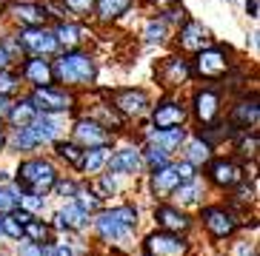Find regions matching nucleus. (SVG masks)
<instances>
[{
	"label": "nucleus",
	"instance_id": "obj_1",
	"mask_svg": "<svg viewBox=\"0 0 260 256\" xmlns=\"http://www.w3.org/2000/svg\"><path fill=\"white\" fill-rule=\"evenodd\" d=\"M98 57L89 49H66L52 57V77L63 89H92L98 83Z\"/></svg>",
	"mask_w": 260,
	"mask_h": 256
},
{
	"label": "nucleus",
	"instance_id": "obj_2",
	"mask_svg": "<svg viewBox=\"0 0 260 256\" xmlns=\"http://www.w3.org/2000/svg\"><path fill=\"white\" fill-rule=\"evenodd\" d=\"M60 177V168L54 165L52 157H38L29 154L17 162L15 174H12V185L20 194H38V196H49L54 188V182Z\"/></svg>",
	"mask_w": 260,
	"mask_h": 256
},
{
	"label": "nucleus",
	"instance_id": "obj_3",
	"mask_svg": "<svg viewBox=\"0 0 260 256\" xmlns=\"http://www.w3.org/2000/svg\"><path fill=\"white\" fill-rule=\"evenodd\" d=\"M200 225H203V231H206V236L212 242H226L232 239V236L240 231V225H243V217H240V211H235L232 205H200Z\"/></svg>",
	"mask_w": 260,
	"mask_h": 256
},
{
	"label": "nucleus",
	"instance_id": "obj_4",
	"mask_svg": "<svg viewBox=\"0 0 260 256\" xmlns=\"http://www.w3.org/2000/svg\"><path fill=\"white\" fill-rule=\"evenodd\" d=\"M191 63V74L194 80H203V83H220L226 80L232 71V52L229 49H223V46L212 43L206 49H200L194 54V60Z\"/></svg>",
	"mask_w": 260,
	"mask_h": 256
},
{
	"label": "nucleus",
	"instance_id": "obj_5",
	"mask_svg": "<svg viewBox=\"0 0 260 256\" xmlns=\"http://www.w3.org/2000/svg\"><path fill=\"white\" fill-rule=\"evenodd\" d=\"M26 97L31 100V106L40 114H54V117H66L77 108V91L63 89V86H40V89H29Z\"/></svg>",
	"mask_w": 260,
	"mask_h": 256
},
{
	"label": "nucleus",
	"instance_id": "obj_6",
	"mask_svg": "<svg viewBox=\"0 0 260 256\" xmlns=\"http://www.w3.org/2000/svg\"><path fill=\"white\" fill-rule=\"evenodd\" d=\"M12 37H15V43H17V49H20L23 57H46V60H52L54 54L60 52L52 26H26V29H15Z\"/></svg>",
	"mask_w": 260,
	"mask_h": 256
},
{
	"label": "nucleus",
	"instance_id": "obj_7",
	"mask_svg": "<svg viewBox=\"0 0 260 256\" xmlns=\"http://www.w3.org/2000/svg\"><path fill=\"white\" fill-rule=\"evenodd\" d=\"M189 117H194L198 125H212L223 117V89L206 83L194 89L189 100Z\"/></svg>",
	"mask_w": 260,
	"mask_h": 256
},
{
	"label": "nucleus",
	"instance_id": "obj_8",
	"mask_svg": "<svg viewBox=\"0 0 260 256\" xmlns=\"http://www.w3.org/2000/svg\"><path fill=\"white\" fill-rule=\"evenodd\" d=\"M69 140L77 143L83 151L86 148H112L117 134H112L109 128H103L98 120H92L89 114H80V117H75V122H72V128H69Z\"/></svg>",
	"mask_w": 260,
	"mask_h": 256
},
{
	"label": "nucleus",
	"instance_id": "obj_9",
	"mask_svg": "<svg viewBox=\"0 0 260 256\" xmlns=\"http://www.w3.org/2000/svg\"><path fill=\"white\" fill-rule=\"evenodd\" d=\"M109 106L120 114L123 120H143L152 108V94L146 89H115L109 91Z\"/></svg>",
	"mask_w": 260,
	"mask_h": 256
},
{
	"label": "nucleus",
	"instance_id": "obj_10",
	"mask_svg": "<svg viewBox=\"0 0 260 256\" xmlns=\"http://www.w3.org/2000/svg\"><path fill=\"white\" fill-rule=\"evenodd\" d=\"M146 122L152 128H186L189 122V103L180 97H163L152 103Z\"/></svg>",
	"mask_w": 260,
	"mask_h": 256
},
{
	"label": "nucleus",
	"instance_id": "obj_11",
	"mask_svg": "<svg viewBox=\"0 0 260 256\" xmlns=\"http://www.w3.org/2000/svg\"><path fill=\"white\" fill-rule=\"evenodd\" d=\"M246 180V165L235 157H212L206 162V185L217 191H232Z\"/></svg>",
	"mask_w": 260,
	"mask_h": 256
},
{
	"label": "nucleus",
	"instance_id": "obj_12",
	"mask_svg": "<svg viewBox=\"0 0 260 256\" xmlns=\"http://www.w3.org/2000/svg\"><path fill=\"white\" fill-rule=\"evenodd\" d=\"M103 171L115 174V177H129V180L146 177V165H143L140 145H112L109 159H106V168H103Z\"/></svg>",
	"mask_w": 260,
	"mask_h": 256
},
{
	"label": "nucleus",
	"instance_id": "obj_13",
	"mask_svg": "<svg viewBox=\"0 0 260 256\" xmlns=\"http://www.w3.org/2000/svg\"><path fill=\"white\" fill-rule=\"evenodd\" d=\"M140 248H143V256H191L189 236L169 234V231H160V228L146 234Z\"/></svg>",
	"mask_w": 260,
	"mask_h": 256
},
{
	"label": "nucleus",
	"instance_id": "obj_14",
	"mask_svg": "<svg viewBox=\"0 0 260 256\" xmlns=\"http://www.w3.org/2000/svg\"><path fill=\"white\" fill-rule=\"evenodd\" d=\"M89 228L94 231L98 242H103V245H109V248H115V245H129V242L135 239V231L126 228L123 222H117L106 208H103L100 214H94L92 225H89Z\"/></svg>",
	"mask_w": 260,
	"mask_h": 256
},
{
	"label": "nucleus",
	"instance_id": "obj_15",
	"mask_svg": "<svg viewBox=\"0 0 260 256\" xmlns=\"http://www.w3.org/2000/svg\"><path fill=\"white\" fill-rule=\"evenodd\" d=\"M226 125L232 128V131H257L260 125V106H257V94H249V91H243L240 94V100H235V106L229 108V120H226Z\"/></svg>",
	"mask_w": 260,
	"mask_h": 256
},
{
	"label": "nucleus",
	"instance_id": "obj_16",
	"mask_svg": "<svg viewBox=\"0 0 260 256\" xmlns=\"http://www.w3.org/2000/svg\"><path fill=\"white\" fill-rule=\"evenodd\" d=\"M154 225L160 231H169V234H180V236H189V231L194 228V217L183 208H177L175 202H157L154 205Z\"/></svg>",
	"mask_w": 260,
	"mask_h": 256
},
{
	"label": "nucleus",
	"instance_id": "obj_17",
	"mask_svg": "<svg viewBox=\"0 0 260 256\" xmlns=\"http://www.w3.org/2000/svg\"><path fill=\"white\" fill-rule=\"evenodd\" d=\"M138 137H140V145H157V148H163L166 154L177 157V151L186 143L189 131H186V128H152L146 122L138 131Z\"/></svg>",
	"mask_w": 260,
	"mask_h": 256
},
{
	"label": "nucleus",
	"instance_id": "obj_18",
	"mask_svg": "<svg viewBox=\"0 0 260 256\" xmlns=\"http://www.w3.org/2000/svg\"><path fill=\"white\" fill-rule=\"evenodd\" d=\"M6 15L17 29H26V26H49V12L43 6V0H12L6 6Z\"/></svg>",
	"mask_w": 260,
	"mask_h": 256
},
{
	"label": "nucleus",
	"instance_id": "obj_19",
	"mask_svg": "<svg viewBox=\"0 0 260 256\" xmlns=\"http://www.w3.org/2000/svg\"><path fill=\"white\" fill-rule=\"evenodd\" d=\"M175 40H177V49H180L183 54H198L200 49L212 46L209 29H206L200 20H194V17H183V23L177 26Z\"/></svg>",
	"mask_w": 260,
	"mask_h": 256
},
{
	"label": "nucleus",
	"instance_id": "obj_20",
	"mask_svg": "<svg viewBox=\"0 0 260 256\" xmlns=\"http://www.w3.org/2000/svg\"><path fill=\"white\" fill-rule=\"evenodd\" d=\"M146 177H149V194L154 196V202H169V196L175 194V188L183 182V177H180V171H177V165H175V159L163 168L149 171Z\"/></svg>",
	"mask_w": 260,
	"mask_h": 256
},
{
	"label": "nucleus",
	"instance_id": "obj_21",
	"mask_svg": "<svg viewBox=\"0 0 260 256\" xmlns=\"http://www.w3.org/2000/svg\"><path fill=\"white\" fill-rule=\"evenodd\" d=\"M52 219H54L52 228H57L63 234H86L89 225H92V217H89L83 208H77L72 199H63V205L54 211Z\"/></svg>",
	"mask_w": 260,
	"mask_h": 256
},
{
	"label": "nucleus",
	"instance_id": "obj_22",
	"mask_svg": "<svg viewBox=\"0 0 260 256\" xmlns=\"http://www.w3.org/2000/svg\"><path fill=\"white\" fill-rule=\"evenodd\" d=\"M157 80H160L166 89H180V86L191 83V80H194L191 63L186 60L183 54H169L166 60H160V66H157Z\"/></svg>",
	"mask_w": 260,
	"mask_h": 256
},
{
	"label": "nucleus",
	"instance_id": "obj_23",
	"mask_svg": "<svg viewBox=\"0 0 260 256\" xmlns=\"http://www.w3.org/2000/svg\"><path fill=\"white\" fill-rule=\"evenodd\" d=\"M15 68L20 74V80H23V86H29V89H40V86L54 83L52 60H46V57H20V63Z\"/></svg>",
	"mask_w": 260,
	"mask_h": 256
},
{
	"label": "nucleus",
	"instance_id": "obj_24",
	"mask_svg": "<svg viewBox=\"0 0 260 256\" xmlns=\"http://www.w3.org/2000/svg\"><path fill=\"white\" fill-rule=\"evenodd\" d=\"M206 180L203 177H194V180H186L180 182L175 188V194L169 196V202H175L177 208H183V211H189V208H200L203 205V199H206Z\"/></svg>",
	"mask_w": 260,
	"mask_h": 256
},
{
	"label": "nucleus",
	"instance_id": "obj_25",
	"mask_svg": "<svg viewBox=\"0 0 260 256\" xmlns=\"http://www.w3.org/2000/svg\"><path fill=\"white\" fill-rule=\"evenodd\" d=\"M54 37H57V46L60 52L66 49H83V43L89 40V29H86L83 20H57L52 26Z\"/></svg>",
	"mask_w": 260,
	"mask_h": 256
},
{
	"label": "nucleus",
	"instance_id": "obj_26",
	"mask_svg": "<svg viewBox=\"0 0 260 256\" xmlns=\"http://www.w3.org/2000/svg\"><path fill=\"white\" fill-rule=\"evenodd\" d=\"M177 154H180L183 162H189L191 168H198L200 171V168H206V162L214 157V148L206 143V140H200L198 134H191V137H186V143L180 145Z\"/></svg>",
	"mask_w": 260,
	"mask_h": 256
},
{
	"label": "nucleus",
	"instance_id": "obj_27",
	"mask_svg": "<svg viewBox=\"0 0 260 256\" xmlns=\"http://www.w3.org/2000/svg\"><path fill=\"white\" fill-rule=\"evenodd\" d=\"M135 6V0H94L92 6V17L100 23V26H112L120 17H126Z\"/></svg>",
	"mask_w": 260,
	"mask_h": 256
},
{
	"label": "nucleus",
	"instance_id": "obj_28",
	"mask_svg": "<svg viewBox=\"0 0 260 256\" xmlns=\"http://www.w3.org/2000/svg\"><path fill=\"white\" fill-rule=\"evenodd\" d=\"M29 131L35 134L40 145H52L54 140H60L63 137V125H60V117H54V114H40L29 122Z\"/></svg>",
	"mask_w": 260,
	"mask_h": 256
},
{
	"label": "nucleus",
	"instance_id": "obj_29",
	"mask_svg": "<svg viewBox=\"0 0 260 256\" xmlns=\"http://www.w3.org/2000/svg\"><path fill=\"white\" fill-rule=\"evenodd\" d=\"M40 148V143L35 140V134L29 131V125L23 128H9L6 131V151H15L17 157H29Z\"/></svg>",
	"mask_w": 260,
	"mask_h": 256
},
{
	"label": "nucleus",
	"instance_id": "obj_30",
	"mask_svg": "<svg viewBox=\"0 0 260 256\" xmlns=\"http://www.w3.org/2000/svg\"><path fill=\"white\" fill-rule=\"evenodd\" d=\"M35 117H38V108L31 106V100L26 97V94H20V97L12 100V106H9L3 122H9V128H23V125H29Z\"/></svg>",
	"mask_w": 260,
	"mask_h": 256
},
{
	"label": "nucleus",
	"instance_id": "obj_31",
	"mask_svg": "<svg viewBox=\"0 0 260 256\" xmlns=\"http://www.w3.org/2000/svg\"><path fill=\"white\" fill-rule=\"evenodd\" d=\"M52 148H54V159L66 162V168H72V171H80L83 148H80L77 143H72L69 137H60V140H54V143H52Z\"/></svg>",
	"mask_w": 260,
	"mask_h": 256
},
{
	"label": "nucleus",
	"instance_id": "obj_32",
	"mask_svg": "<svg viewBox=\"0 0 260 256\" xmlns=\"http://www.w3.org/2000/svg\"><path fill=\"white\" fill-rule=\"evenodd\" d=\"M23 239L26 242H38V245H46L54 239V228L49 219L43 217H29L23 222Z\"/></svg>",
	"mask_w": 260,
	"mask_h": 256
},
{
	"label": "nucleus",
	"instance_id": "obj_33",
	"mask_svg": "<svg viewBox=\"0 0 260 256\" xmlns=\"http://www.w3.org/2000/svg\"><path fill=\"white\" fill-rule=\"evenodd\" d=\"M109 151L112 148H86L83 151V159H80V171L86 180H92V177H98V174H103V168H106V159H109Z\"/></svg>",
	"mask_w": 260,
	"mask_h": 256
},
{
	"label": "nucleus",
	"instance_id": "obj_34",
	"mask_svg": "<svg viewBox=\"0 0 260 256\" xmlns=\"http://www.w3.org/2000/svg\"><path fill=\"white\" fill-rule=\"evenodd\" d=\"M229 140H232V148H235L243 159H254V157H257V148H260L257 131H232Z\"/></svg>",
	"mask_w": 260,
	"mask_h": 256
},
{
	"label": "nucleus",
	"instance_id": "obj_35",
	"mask_svg": "<svg viewBox=\"0 0 260 256\" xmlns=\"http://www.w3.org/2000/svg\"><path fill=\"white\" fill-rule=\"evenodd\" d=\"M86 114H89L92 120H98L103 128H109L112 134H117V131H120V128L126 125V122H129V120H123V117H120V114H117L112 106H109V103H98V106H94L92 111H86Z\"/></svg>",
	"mask_w": 260,
	"mask_h": 256
},
{
	"label": "nucleus",
	"instance_id": "obj_36",
	"mask_svg": "<svg viewBox=\"0 0 260 256\" xmlns=\"http://www.w3.org/2000/svg\"><path fill=\"white\" fill-rule=\"evenodd\" d=\"M72 202H75L77 208H83L89 217H94V214H100L103 208H106V202H103V199H100V196L86 185V180H80V188H77V194L72 196Z\"/></svg>",
	"mask_w": 260,
	"mask_h": 256
},
{
	"label": "nucleus",
	"instance_id": "obj_37",
	"mask_svg": "<svg viewBox=\"0 0 260 256\" xmlns=\"http://www.w3.org/2000/svg\"><path fill=\"white\" fill-rule=\"evenodd\" d=\"M169 34H172V29H169L160 17H152V20L143 26V43L146 46H166Z\"/></svg>",
	"mask_w": 260,
	"mask_h": 256
},
{
	"label": "nucleus",
	"instance_id": "obj_38",
	"mask_svg": "<svg viewBox=\"0 0 260 256\" xmlns=\"http://www.w3.org/2000/svg\"><path fill=\"white\" fill-rule=\"evenodd\" d=\"M20 91H23V80L17 74V68H3L0 71V97L15 100L20 97Z\"/></svg>",
	"mask_w": 260,
	"mask_h": 256
},
{
	"label": "nucleus",
	"instance_id": "obj_39",
	"mask_svg": "<svg viewBox=\"0 0 260 256\" xmlns=\"http://www.w3.org/2000/svg\"><path fill=\"white\" fill-rule=\"evenodd\" d=\"M20 49H17V43H15V37L12 34H3L0 37V71L3 68H15L17 63H20Z\"/></svg>",
	"mask_w": 260,
	"mask_h": 256
},
{
	"label": "nucleus",
	"instance_id": "obj_40",
	"mask_svg": "<svg viewBox=\"0 0 260 256\" xmlns=\"http://www.w3.org/2000/svg\"><path fill=\"white\" fill-rule=\"evenodd\" d=\"M140 154H143V165H146V174L154 171V168H163L172 162V154H166L163 148H157V145H140Z\"/></svg>",
	"mask_w": 260,
	"mask_h": 256
},
{
	"label": "nucleus",
	"instance_id": "obj_41",
	"mask_svg": "<svg viewBox=\"0 0 260 256\" xmlns=\"http://www.w3.org/2000/svg\"><path fill=\"white\" fill-rule=\"evenodd\" d=\"M20 208V191L15 185H0V217L15 214Z\"/></svg>",
	"mask_w": 260,
	"mask_h": 256
},
{
	"label": "nucleus",
	"instance_id": "obj_42",
	"mask_svg": "<svg viewBox=\"0 0 260 256\" xmlns=\"http://www.w3.org/2000/svg\"><path fill=\"white\" fill-rule=\"evenodd\" d=\"M49 208V196H38V194H20V211L31 214V217H43Z\"/></svg>",
	"mask_w": 260,
	"mask_h": 256
},
{
	"label": "nucleus",
	"instance_id": "obj_43",
	"mask_svg": "<svg viewBox=\"0 0 260 256\" xmlns=\"http://www.w3.org/2000/svg\"><path fill=\"white\" fill-rule=\"evenodd\" d=\"M57 3L69 12L72 20H86L92 15V6H94V0H57Z\"/></svg>",
	"mask_w": 260,
	"mask_h": 256
},
{
	"label": "nucleus",
	"instance_id": "obj_44",
	"mask_svg": "<svg viewBox=\"0 0 260 256\" xmlns=\"http://www.w3.org/2000/svg\"><path fill=\"white\" fill-rule=\"evenodd\" d=\"M0 228H3V239H9V242H20L23 239V225H20V219H17L15 214L0 217Z\"/></svg>",
	"mask_w": 260,
	"mask_h": 256
},
{
	"label": "nucleus",
	"instance_id": "obj_45",
	"mask_svg": "<svg viewBox=\"0 0 260 256\" xmlns=\"http://www.w3.org/2000/svg\"><path fill=\"white\" fill-rule=\"evenodd\" d=\"M77 188H80V180H75V177H57V182H54V188L49 196H60V199H72V196L77 194Z\"/></svg>",
	"mask_w": 260,
	"mask_h": 256
},
{
	"label": "nucleus",
	"instance_id": "obj_46",
	"mask_svg": "<svg viewBox=\"0 0 260 256\" xmlns=\"http://www.w3.org/2000/svg\"><path fill=\"white\" fill-rule=\"evenodd\" d=\"M43 248H46V256H83L72 242H54L52 239V242H46Z\"/></svg>",
	"mask_w": 260,
	"mask_h": 256
},
{
	"label": "nucleus",
	"instance_id": "obj_47",
	"mask_svg": "<svg viewBox=\"0 0 260 256\" xmlns=\"http://www.w3.org/2000/svg\"><path fill=\"white\" fill-rule=\"evenodd\" d=\"M15 256H46V248L38 245V242L20 239V242H17V248H15Z\"/></svg>",
	"mask_w": 260,
	"mask_h": 256
},
{
	"label": "nucleus",
	"instance_id": "obj_48",
	"mask_svg": "<svg viewBox=\"0 0 260 256\" xmlns=\"http://www.w3.org/2000/svg\"><path fill=\"white\" fill-rule=\"evenodd\" d=\"M157 17H160V20L166 23V26H180L186 15H183V9H177V6H169V9H163V12H160Z\"/></svg>",
	"mask_w": 260,
	"mask_h": 256
},
{
	"label": "nucleus",
	"instance_id": "obj_49",
	"mask_svg": "<svg viewBox=\"0 0 260 256\" xmlns=\"http://www.w3.org/2000/svg\"><path fill=\"white\" fill-rule=\"evenodd\" d=\"M229 256H257V248L254 242H235V250Z\"/></svg>",
	"mask_w": 260,
	"mask_h": 256
},
{
	"label": "nucleus",
	"instance_id": "obj_50",
	"mask_svg": "<svg viewBox=\"0 0 260 256\" xmlns=\"http://www.w3.org/2000/svg\"><path fill=\"white\" fill-rule=\"evenodd\" d=\"M257 12H260V3H257V0H246V15L254 20V17H257Z\"/></svg>",
	"mask_w": 260,
	"mask_h": 256
},
{
	"label": "nucleus",
	"instance_id": "obj_51",
	"mask_svg": "<svg viewBox=\"0 0 260 256\" xmlns=\"http://www.w3.org/2000/svg\"><path fill=\"white\" fill-rule=\"evenodd\" d=\"M0 185H12V171L0 168Z\"/></svg>",
	"mask_w": 260,
	"mask_h": 256
},
{
	"label": "nucleus",
	"instance_id": "obj_52",
	"mask_svg": "<svg viewBox=\"0 0 260 256\" xmlns=\"http://www.w3.org/2000/svg\"><path fill=\"white\" fill-rule=\"evenodd\" d=\"M9 106H12V100H9V97H0V120H3V117H6Z\"/></svg>",
	"mask_w": 260,
	"mask_h": 256
},
{
	"label": "nucleus",
	"instance_id": "obj_53",
	"mask_svg": "<svg viewBox=\"0 0 260 256\" xmlns=\"http://www.w3.org/2000/svg\"><path fill=\"white\" fill-rule=\"evenodd\" d=\"M249 46H252V49H257V31H252V34H249Z\"/></svg>",
	"mask_w": 260,
	"mask_h": 256
},
{
	"label": "nucleus",
	"instance_id": "obj_54",
	"mask_svg": "<svg viewBox=\"0 0 260 256\" xmlns=\"http://www.w3.org/2000/svg\"><path fill=\"white\" fill-rule=\"evenodd\" d=\"M149 3H157V6H163V3H172V6H177L180 0H149Z\"/></svg>",
	"mask_w": 260,
	"mask_h": 256
},
{
	"label": "nucleus",
	"instance_id": "obj_55",
	"mask_svg": "<svg viewBox=\"0 0 260 256\" xmlns=\"http://www.w3.org/2000/svg\"><path fill=\"white\" fill-rule=\"evenodd\" d=\"M6 151V131H0V154Z\"/></svg>",
	"mask_w": 260,
	"mask_h": 256
},
{
	"label": "nucleus",
	"instance_id": "obj_56",
	"mask_svg": "<svg viewBox=\"0 0 260 256\" xmlns=\"http://www.w3.org/2000/svg\"><path fill=\"white\" fill-rule=\"evenodd\" d=\"M6 6H9V0H0V12H6Z\"/></svg>",
	"mask_w": 260,
	"mask_h": 256
},
{
	"label": "nucleus",
	"instance_id": "obj_57",
	"mask_svg": "<svg viewBox=\"0 0 260 256\" xmlns=\"http://www.w3.org/2000/svg\"><path fill=\"white\" fill-rule=\"evenodd\" d=\"M0 242H3V228H0Z\"/></svg>",
	"mask_w": 260,
	"mask_h": 256
},
{
	"label": "nucleus",
	"instance_id": "obj_58",
	"mask_svg": "<svg viewBox=\"0 0 260 256\" xmlns=\"http://www.w3.org/2000/svg\"><path fill=\"white\" fill-rule=\"evenodd\" d=\"M0 37H3V29H0Z\"/></svg>",
	"mask_w": 260,
	"mask_h": 256
}]
</instances>
